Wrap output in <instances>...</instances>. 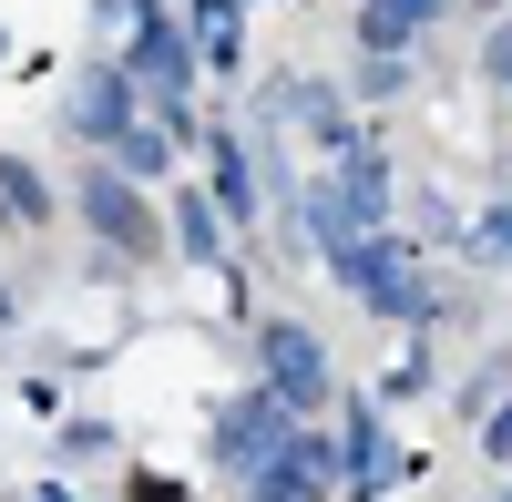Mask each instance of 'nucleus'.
<instances>
[{"mask_svg": "<svg viewBox=\"0 0 512 502\" xmlns=\"http://www.w3.org/2000/svg\"><path fill=\"white\" fill-rule=\"evenodd\" d=\"M308 226H318V246H328V267L349 277V298H369L379 318H431V287H420V267H410L400 236L328 216V195H308Z\"/></svg>", "mask_w": 512, "mask_h": 502, "instance_id": "nucleus-1", "label": "nucleus"}, {"mask_svg": "<svg viewBox=\"0 0 512 502\" xmlns=\"http://www.w3.org/2000/svg\"><path fill=\"white\" fill-rule=\"evenodd\" d=\"M82 216H93V236L113 246V257H154V246H164L144 185H123V175H82Z\"/></svg>", "mask_w": 512, "mask_h": 502, "instance_id": "nucleus-2", "label": "nucleus"}, {"mask_svg": "<svg viewBox=\"0 0 512 502\" xmlns=\"http://www.w3.org/2000/svg\"><path fill=\"white\" fill-rule=\"evenodd\" d=\"M256 349H267V390H277V400L297 410V421H308V410L328 400V349H318V339H308L297 318H277V328H267Z\"/></svg>", "mask_w": 512, "mask_h": 502, "instance_id": "nucleus-3", "label": "nucleus"}, {"mask_svg": "<svg viewBox=\"0 0 512 502\" xmlns=\"http://www.w3.org/2000/svg\"><path fill=\"white\" fill-rule=\"evenodd\" d=\"M134 72H144V93H154L164 113H185V93H195V52H185V31L164 21V11L134 21Z\"/></svg>", "mask_w": 512, "mask_h": 502, "instance_id": "nucleus-4", "label": "nucleus"}, {"mask_svg": "<svg viewBox=\"0 0 512 502\" xmlns=\"http://www.w3.org/2000/svg\"><path fill=\"white\" fill-rule=\"evenodd\" d=\"M297 431V410L277 400V390H256V400H236L226 410V421H216V462H236V472H256V462H267V451Z\"/></svg>", "mask_w": 512, "mask_h": 502, "instance_id": "nucleus-5", "label": "nucleus"}, {"mask_svg": "<svg viewBox=\"0 0 512 502\" xmlns=\"http://www.w3.org/2000/svg\"><path fill=\"white\" fill-rule=\"evenodd\" d=\"M318 492H328V441L318 431H287L256 462V502H318Z\"/></svg>", "mask_w": 512, "mask_h": 502, "instance_id": "nucleus-6", "label": "nucleus"}, {"mask_svg": "<svg viewBox=\"0 0 512 502\" xmlns=\"http://www.w3.org/2000/svg\"><path fill=\"white\" fill-rule=\"evenodd\" d=\"M72 123H82L93 144H113L123 123H134V82H123V72H82V93H72Z\"/></svg>", "mask_w": 512, "mask_h": 502, "instance_id": "nucleus-7", "label": "nucleus"}, {"mask_svg": "<svg viewBox=\"0 0 512 502\" xmlns=\"http://www.w3.org/2000/svg\"><path fill=\"white\" fill-rule=\"evenodd\" d=\"M236 41H246V21H236V0H185V52L195 62H236Z\"/></svg>", "mask_w": 512, "mask_h": 502, "instance_id": "nucleus-8", "label": "nucleus"}, {"mask_svg": "<svg viewBox=\"0 0 512 502\" xmlns=\"http://www.w3.org/2000/svg\"><path fill=\"white\" fill-rule=\"evenodd\" d=\"M379 482H390V431L369 410V421H349V502H379Z\"/></svg>", "mask_w": 512, "mask_h": 502, "instance_id": "nucleus-9", "label": "nucleus"}, {"mask_svg": "<svg viewBox=\"0 0 512 502\" xmlns=\"http://www.w3.org/2000/svg\"><path fill=\"white\" fill-rule=\"evenodd\" d=\"M113 164H123V175H164V164H175V144H164V123H123V134H113Z\"/></svg>", "mask_w": 512, "mask_h": 502, "instance_id": "nucleus-10", "label": "nucleus"}, {"mask_svg": "<svg viewBox=\"0 0 512 502\" xmlns=\"http://www.w3.org/2000/svg\"><path fill=\"white\" fill-rule=\"evenodd\" d=\"M205 164H216V195H226V216H246V205H256V185H246V154H236V134H205Z\"/></svg>", "mask_w": 512, "mask_h": 502, "instance_id": "nucleus-11", "label": "nucleus"}, {"mask_svg": "<svg viewBox=\"0 0 512 502\" xmlns=\"http://www.w3.org/2000/svg\"><path fill=\"white\" fill-rule=\"evenodd\" d=\"M461 257H482V267H512V205H492V216L461 236Z\"/></svg>", "mask_w": 512, "mask_h": 502, "instance_id": "nucleus-12", "label": "nucleus"}, {"mask_svg": "<svg viewBox=\"0 0 512 502\" xmlns=\"http://www.w3.org/2000/svg\"><path fill=\"white\" fill-rule=\"evenodd\" d=\"M175 246H185V257H216V205H205V195L175 205Z\"/></svg>", "mask_w": 512, "mask_h": 502, "instance_id": "nucleus-13", "label": "nucleus"}, {"mask_svg": "<svg viewBox=\"0 0 512 502\" xmlns=\"http://www.w3.org/2000/svg\"><path fill=\"white\" fill-rule=\"evenodd\" d=\"M0 216H52V195H41V185L21 175V164H11V154H0Z\"/></svg>", "mask_w": 512, "mask_h": 502, "instance_id": "nucleus-14", "label": "nucleus"}, {"mask_svg": "<svg viewBox=\"0 0 512 502\" xmlns=\"http://www.w3.org/2000/svg\"><path fill=\"white\" fill-rule=\"evenodd\" d=\"M482 441H492V462H512V400L492 410V431H482Z\"/></svg>", "mask_w": 512, "mask_h": 502, "instance_id": "nucleus-15", "label": "nucleus"}, {"mask_svg": "<svg viewBox=\"0 0 512 502\" xmlns=\"http://www.w3.org/2000/svg\"><path fill=\"white\" fill-rule=\"evenodd\" d=\"M492 72H502V82H512V31H492Z\"/></svg>", "mask_w": 512, "mask_h": 502, "instance_id": "nucleus-16", "label": "nucleus"}, {"mask_svg": "<svg viewBox=\"0 0 512 502\" xmlns=\"http://www.w3.org/2000/svg\"><path fill=\"white\" fill-rule=\"evenodd\" d=\"M472 11H502V0H472Z\"/></svg>", "mask_w": 512, "mask_h": 502, "instance_id": "nucleus-17", "label": "nucleus"}]
</instances>
